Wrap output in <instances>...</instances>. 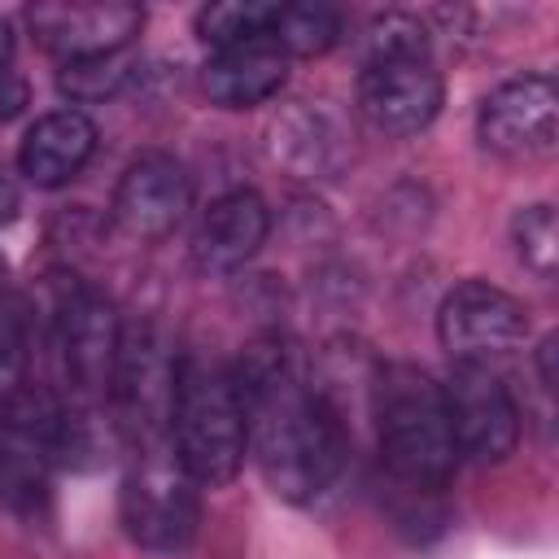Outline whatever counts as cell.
Returning <instances> with one entry per match:
<instances>
[{
    "label": "cell",
    "mask_w": 559,
    "mask_h": 559,
    "mask_svg": "<svg viewBox=\"0 0 559 559\" xmlns=\"http://www.w3.org/2000/svg\"><path fill=\"white\" fill-rule=\"evenodd\" d=\"M249 454L284 502H319L349 459V432L306 380L280 336L253 341L236 362Z\"/></svg>",
    "instance_id": "6da1fadb"
},
{
    "label": "cell",
    "mask_w": 559,
    "mask_h": 559,
    "mask_svg": "<svg viewBox=\"0 0 559 559\" xmlns=\"http://www.w3.org/2000/svg\"><path fill=\"white\" fill-rule=\"evenodd\" d=\"M367 419L393 485L441 493L459 467L441 384L415 362H376Z\"/></svg>",
    "instance_id": "7a4b0ae2"
},
{
    "label": "cell",
    "mask_w": 559,
    "mask_h": 559,
    "mask_svg": "<svg viewBox=\"0 0 559 559\" xmlns=\"http://www.w3.org/2000/svg\"><path fill=\"white\" fill-rule=\"evenodd\" d=\"M166 445L197 485L214 489L236 480L249 454V437L236 367L227 358L210 349H179Z\"/></svg>",
    "instance_id": "3957f363"
},
{
    "label": "cell",
    "mask_w": 559,
    "mask_h": 559,
    "mask_svg": "<svg viewBox=\"0 0 559 559\" xmlns=\"http://www.w3.org/2000/svg\"><path fill=\"white\" fill-rule=\"evenodd\" d=\"M61 467V393L22 380L0 397V502L39 520Z\"/></svg>",
    "instance_id": "277c9868"
},
{
    "label": "cell",
    "mask_w": 559,
    "mask_h": 559,
    "mask_svg": "<svg viewBox=\"0 0 559 559\" xmlns=\"http://www.w3.org/2000/svg\"><path fill=\"white\" fill-rule=\"evenodd\" d=\"M175 367H179V349L166 341V332L157 323L122 319L109 415H114L118 437L131 441V450L166 445L170 402H175Z\"/></svg>",
    "instance_id": "5b68a950"
},
{
    "label": "cell",
    "mask_w": 559,
    "mask_h": 559,
    "mask_svg": "<svg viewBox=\"0 0 559 559\" xmlns=\"http://www.w3.org/2000/svg\"><path fill=\"white\" fill-rule=\"evenodd\" d=\"M197 480L179 467L170 445L135 450V463L122 476L118 493V520L122 533L153 555H179L192 546L201 524V498Z\"/></svg>",
    "instance_id": "8992f818"
},
{
    "label": "cell",
    "mask_w": 559,
    "mask_h": 559,
    "mask_svg": "<svg viewBox=\"0 0 559 559\" xmlns=\"http://www.w3.org/2000/svg\"><path fill=\"white\" fill-rule=\"evenodd\" d=\"M52 336H57L61 376L70 384V402L109 411L114 362H118V341H122V314L114 310V301L87 284H70L57 297Z\"/></svg>",
    "instance_id": "52a82bcc"
},
{
    "label": "cell",
    "mask_w": 559,
    "mask_h": 559,
    "mask_svg": "<svg viewBox=\"0 0 559 559\" xmlns=\"http://www.w3.org/2000/svg\"><path fill=\"white\" fill-rule=\"evenodd\" d=\"M528 306L489 280H463L437 306V336L450 362L498 367L528 345Z\"/></svg>",
    "instance_id": "ba28073f"
},
{
    "label": "cell",
    "mask_w": 559,
    "mask_h": 559,
    "mask_svg": "<svg viewBox=\"0 0 559 559\" xmlns=\"http://www.w3.org/2000/svg\"><path fill=\"white\" fill-rule=\"evenodd\" d=\"M450 432L459 459L476 467H498L520 445V406L502 380L498 367L480 362H450V376L441 380Z\"/></svg>",
    "instance_id": "9c48e42d"
},
{
    "label": "cell",
    "mask_w": 559,
    "mask_h": 559,
    "mask_svg": "<svg viewBox=\"0 0 559 559\" xmlns=\"http://www.w3.org/2000/svg\"><path fill=\"white\" fill-rule=\"evenodd\" d=\"M476 140L502 162H537L559 140V92L546 70L502 79L476 109Z\"/></svg>",
    "instance_id": "30bf717a"
},
{
    "label": "cell",
    "mask_w": 559,
    "mask_h": 559,
    "mask_svg": "<svg viewBox=\"0 0 559 559\" xmlns=\"http://www.w3.org/2000/svg\"><path fill=\"white\" fill-rule=\"evenodd\" d=\"M26 26L44 52L70 66L127 52L144 26V9L127 0H44L26 9Z\"/></svg>",
    "instance_id": "8fae6325"
},
{
    "label": "cell",
    "mask_w": 559,
    "mask_h": 559,
    "mask_svg": "<svg viewBox=\"0 0 559 559\" xmlns=\"http://www.w3.org/2000/svg\"><path fill=\"white\" fill-rule=\"evenodd\" d=\"M445 100L441 70L428 57H380L362 61L358 74V114L380 135H419Z\"/></svg>",
    "instance_id": "7c38bea8"
},
{
    "label": "cell",
    "mask_w": 559,
    "mask_h": 559,
    "mask_svg": "<svg viewBox=\"0 0 559 559\" xmlns=\"http://www.w3.org/2000/svg\"><path fill=\"white\" fill-rule=\"evenodd\" d=\"M192 210V175L179 157L148 148L118 175L109 214L135 240H166Z\"/></svg>",
    "instance_id": "4fadbf2b"
},
{
    "label": "cell",
    "mask_w": 559,
    "mask_h": 559,
    "mask_svg": "<svg viewBox=\"0 0 559 559\" xmlns=\"http://www.w3.org/2000/svg\"><path fill=\"white\" fill-rule=\"evenodd\" d=\"M271 236V210L258 192L231 188L223 192L192 231V266L201 275H231L240 271Z\"/></svg>",
    "instance_id": "5bb4252c"
},
{
    "label": "cell",
    "mask_w": 559,
    "mask_h": 559,
    "mask_svg": "<svg viewBox=\"0 0 559 559\" xmlns=\"http://www.w3.org/2000/svg\"><path fill=\"white\" fill-rule=\"evenodd\" d=\"M284 79H288V52L266 35L214 48L210 61L201 66V92L218 109H253L271 100L284 87Z\"/></svg>",
    "instance_id": "9a60e30c"
},
{
    "label": "cell",
    "mask_w": 559,
    "mask_h": 559,
    "mask_svg": "<svg viewBox=\"0 0 559 559\" xmlns=\"http://www.w3.org/2000/svg\"><path fill=\"white\" fill-rule=\"evenodd\" d=\"M92 153H96L92 118L66 105V109H48L44 118L26 127L22 148H17V170L35 188H61L92 162Z\"/></svg>",
    "instance_id": "2e32d148"
},
{
    "label": "cell",
    "mask_w": 559,
    "mask_h": 559,
    "mask_svg": "<svg viewBox=\"0 0 559 559\" xmlns=\"http://www.w3.org/2000/svg\"><path fill=\"white\" fill-rule=\"evenodd\" d=\"M345 22L328 4H271V26L266 39H275L288 61L293 57H319L341 39Z\"/></svg>",
    "instance_id": "e0dca14e"
},
{
    "label": "cell",
    "mask_w": 559,
    "mask_h": 559,
    "mask_svg": "<svg viewBox=\"0 0 559 559\" xmlns=\"http://www.w3.org/2000/svg\"><path fill=\"white\" fill-rule=\"evenodd\" d=\"M131 74H135V61L127 52H118V57H96V61H70V66H61L57 87L70 96V105H96V100L118 96Z\"/></svg>",
    "instance_id": "ac0fdd59"
},
{
    "label": "cell",
    "mask_w": 559,
    "mask_h": 559,
    "mask_svg": "<svg viewBox=\"0 0 559 559\" xmlns=\"http://www.w3.org/2000/svg\"><path fill=\"white\" fill-rule=\"evenodd\" d=\"M511 240L520 262L537 275V280H555L559 271V223L550 205H524L511 218Z\"/></svg>",
    "instance_id": "d6986e66"
},
{
    "label": "cell",
    "mask_w": 559,
    "mask_h": 559,
    "mask_svg": "<svg viewBox=\"0 0 559 559\" xmlns=\"http://www.w3.org/2000/svg\"><path fill=\"white\" fill-rule=\"evenodd\" d=\"M271 26V4L258 0H223V4H205L197 13V35L210 48H227L240 39H258Z\"/></svg>",
    "instance_id": "ffe728a7"
},
{
    "label": "cell",
    "mask_w": 559,
    "mask_h": 559,
    "mask_svg": "<svg viewBox=\"0 0 559 559\" xmlns=\"http://www.w3.org/2000/svg\"><path fill=\"white\" fill-rule=\"evenodd\" d=\"M380 57H428L424 26L411 13H380L367 26V61Z\"/></svg>",
    "instance_id": "44dd1931"
},
{
    "label": "cell",
    "mask_w": 559,
    "mask_h": 559,
    "mask_svg": "<svg viewBox=\"0 0 559 559\" xmlns=\"http://www.w3.org/2000/svg\"><path fill=\"white\" fill-rule=\"evenodd\" d=\"M22 371H26V314L22 301L9 288H0V397L26 380Z\"/></svg>",
    "instance_id": "7402d4cb"
},
{
    "label": "cell",
    "mask_w": 559,
    "mask_h": 559,
    "mask_svg": "<svg viewBox=\"0 0 559 559\" xmlns=\"http://www.w3.org/2000/svg\"><path fill=\"white\" fill-rule=\"evenodd\" d=\"M26 100H31L26 79H22L13 66H4V70H0V122H13V118L26 109Z\"/></svg>",
    "instance_id": "603a6c76"
},
{
    "label": "cell",
    "mask_w": 559,
    "mask_h": 559,
    "mask_svg": "<svg viewBox=\"0 0 559 559\" xmlns=\"http://www.w3.org/2000/svg\"><path fill=\"white\" fill-rule=\"evenodd\" d=\"M555 349H559V341H555V336H542V341H537V354H533V362H537V384H542L546 397L555 393Z\"/></svg>",
    "instance_id": "cb8c5ba5"
},
{
    "label": "cell",
    "mask_w": 559,
    "mask_h": 559,
    "mask_svg": "<svg viewBox=\"0 0 559 559\" xmlns=\"http://www.w3.org/2000/svg\"><path fill=\"white\" fill-rule=\"evenodd\" d=\"M13 214H17V188H13V183L0 175V227H4Z\"/></svg>",
    "instance_id": "d4e9b609"
},
{
    "label": "cell",
    "mask_w": 559,
    "mask_h": 559,
    "mask_svg": "<svg viewBox=\"0 0 559 559\" xmlns=\"http://www.w3.org/2000/svg\"><path fill=\"white\" fill-rule=\"evenodd\" d=\"M13 48H17V35H13V22L0 17V70L13 61Z\"/></svg>",
    "instance_id": "484cf974"
}]
</instances>
